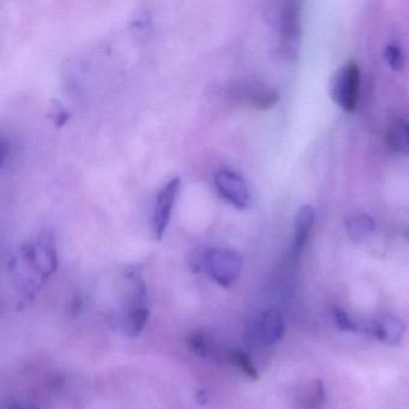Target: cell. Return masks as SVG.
<instances>
[{
  "label": "cell",
  "mask_w": 409,
  "mask_h": 409,
  "mask_svg": "<svg viewBox=\"0 0 409 409\" xmlns=\"http://www.w3.org/2000/svg\"><path fill=\"white\" fill-rule=\"evenodd\" d=\"M181 181L179 176L172 178L166 185L159 191L155 200V207L152 216V231L156 240H162L166 233L167 227L171 221L172 213L174 209Z\"/></svg>",
  "instance_id": "obj_4"
},
{
  "label": "cell",
  "mask_w": 409,
  "mask_h": 409,
  "mask_svg": "<svg viewBox=\"0 0 409 409\" xmlns=\"http://www.w3.org/2000/svg\"><path fill=\"white\" fill-rule=\"evenodd\" d=\"M240 93L235 91V96H242L246 105L255 110H266L272 108L277 104L280 99L279 91L274 88L262 86V84H245L244 86H237Z\"/></svg>",
  "instance_id": "obj_7"
},
{
  "label": "cell",
  "mask_w": 409,
  "mask_h": 409,
  "mask_svg": "<svg viewBox=\"0 0 409 409\" xmlns=\"http://www.w3.org/2000/svg\"><path fill=\"white\" fill-rule=\"evenodd\" d=\"M386 141L393 152L409 155V121L397 120L386 131Z\"/></svg>",
  "instance_id": "obj_11"
},
{
  "label": "cell",
  "mask_w": 409,
  "mask_h": 409,
  "mask_svg": "<svg viewBox=\"0 0 409 409\" xmlns=\"http://www.w3.org/2000/svg\"><path fill=\"white\" fill-rule=\"evenodd\" d=\"M195 267L220 285L229 287L238 279L243 258L237 251L226 248H207L196 261Z\"/></svg>",
  "instance_id": "obj_2"
},
{
  "label": "cell",
  "mask_w": 409,
  "mask_h": 409,
  "mask_svg": "<svg viewBox=\"0 0 409 409\" xmlns=\"http://www.w3.org/2000/svg\"><path fill=\"white\" fill-rule=\"evenodd\" d=\"M384 57H386L388 65L394 70V71L399 72L405 67V56L402 53L397 45H388L384 52Z\"/></svg>",
  "instance_id": "obj_16"
},
{
  "label": "cell",
  "mask_w": 409,
  "mask_h": 409,
  "mask_svg": "<svg viewBox=\"0 0 409 409\" xmlns=\"http://www.w3.org/2000/svg\"><path fill=\"white\" fill-rule=\"evenodd\" d=\"M49 117L57 128L64 126L70 119V113L65 110V107L59 101H53L52 110L49 112Z\"/></svg>",
  "instance_id": "obj_18"
},
{
  "label": "cell",
  "mask_w": 409,
  "mask_h": 409,
  "mask_svg": "<svg viewBox=\"0 0 409 409\" xmlns=\"http://www.w3.org/2000/svg\"><path fill=\"white\" fill-rule=\"evenodd\" d=\"M149 317H150V312L147 307L144 306L132 307L130 309L125 320L126 333L129 334L131 338H137L138 335L142 333L143 329L145 328Z\"/></svg>",
  "instance_id": "obj_13"
},
{
  "label": "cell",
  "mask_w": 409,
  "mask_h": 409,
  "mask_svg": "<svg viewBox=\"0 0 409 409\" xmlns=\"http://www.w3.org/2000/svg\"><path fill=\"white\" fill-rule=\"evenodd\" d=\"M214 184L220 196L239 210L250 204V191L243 176L232 170H220L214 176Z\"/></svg>",
  "instance_id": "obj_5"
},
{
  "label": "cell",
  "mask_w": 409,
  "mask_h": 409,
  "mask_svg": "<svg viewBox=\"0 0 409 409\" xmlns=\"http://www.w3.org/2000/svg\"><path fill=\"white\" fill-rule=\"evenodd\" d=\"M29 409H38V407H30Z\"/></svg>",
  "instance_id": "obj_20"
},
{
  "label": "cell",
  "mask_w": 409,
  "mask_h": 409,
  "mask_svg": "<svg viewBox=\"0 0 409 409\" xmlns=\"http://www.w3.org/2000/svg\"><path fill=\"white\" fill-rule=\"evenodd\" d=\"M19 262L36 277L45 282L58 268V251L52 233L43 232L19 248Z\"/></svg>",
  "instance_id": "obj_1"
},
{
  "label": "cell",
  "mask_w": 409,
  "mask_h": 409,
  "mask_svg": "<svg viewBox=\"0 0 409 409\" xmlns=\"http://www.w3.org/2000/svg\"><path fill=\"white\" fill-rule=\"evenodd\" d=\"M5 409H24L22 406L19 405V402H16L14 400H9L6 402Z\"/></svg>",
  "instance_id": "obj_19"
},
{
  "label": "cell",
  "mask_w": 409,
  "mask_h": 409,
  "mask_svg": "<svg viewBox=\"0 0 409 409\" xmlns=\"http://www.w3.org/2000/svg\"><path fill=\"white\" fill-rule=\"evenodd\" d=\"M229 359H231V362H233L234 366L237 367L244 376L248 377V379L257 381L259 378L257 369L253 365L251 358L248 353L244 352L243 349L232 348L229 351Z\"/></svg>",
  "instance_id": "obj_14"
},
{
  "label": "cell",
  "mask_w": 409,
  "mask_h": 409,
  "mask_svg": "<svg viewBox=\"0 0 409 409\" xmlns=\"http://www.w3.org/2000/svg\"><path fill=\"white\" fill-rule=\"evenodd\" d=\"M314 224V210L309 205H303L295 216L294 235L292 251L298 256L304 251Z\"/></svg>",
  "instance_id": "obj_10"
},
{
  "label": "cell",
  "mask_w": 409,
  "mask_h": 409,
  "mask_svg": "<svg viewBox=\"0 0 409 409\" xmlns=\"http://www.w3.org/2000/svg\"><path fill=\"white\" fill-rule=\"evenodd\" d=\"M257 330L263 342L267 344L279 342L285 335V322L280 311L276 309L264 311L258 322Z\"/></svg>",
  "instance_id": "obj_9"
},
{
  "label": "cell",
  "mask_w": 409,
  "mask_h": 409,
  "mask_svg": "<svg viewBox=\"0 0 409 409\" xmlns=\"http://www.w3.org/2000/svg\"><path fill=\"white\" fill-rule=\"evenodd\" d=\"M369 333L381 342L397 344L405 335L406 324L391 314H384L369 325Z\"/></svg>",
  "instance_id": "obj_8"
},
{
  "label": "cell",
  "mask_w": 409,
  "mask_h": 409,
  "mask_svg": "<svg viewBox=\"0 0 409 409\" xmlns=\"http://www.w3.org/2000/svg\"><path fill=\"white\" fill-rule=\"evenodd\" d=\"M373 229H375V221L369 215H357L347 222L349 238L357 243L366 239L373 232Z\"/></svg>",
  "instance_id": "obj_12"
},
{
  "label": "cell",
  "mask_w": 409,
  "mask_h": 409,
  "mask_svg": "<svg viewBox=\"0 0 409 409\" xmlns=\"http://www.w3.org/2000/svg\"><path fill=\"white\" fill-rule=\"evenodd\" d=\"M331 314L335 319V324L338 325L340 330H343V331H358L359 330L357 323L348 316L344 309L338 307V306H333Z\"/></svg>",
  "instance_id": "obj_17"
},
{
  "label": "cell",
  "mask_w": 409,
  "mask_h": 409,
  "mask_svg": "<svg viewBox=\"0 0 409 409\" xmlns=\"http://www.w3.org/2000/svg\"><path fill=\"white\" fill-rule=\"evenodd\" d=\"M279 32L283 47L294 51L299 43L301 32V11L298 1H285L279 12Z\"/></svg>",
  "instance_id": "obj_6"
},
{
  "label": "cell",
  "mask_w": 409,
  "mask_h": 409,
  "mask_svg": "<svg viewBox=\"0 0 409 409\" xmlns=\"http://www.w3.org/2000/svg\"><path fill=\"white\" fill-rule=\"evenodd\" d=\"M362 72L355 62H348L338 69L331 82V97L348 113L357 108L360 95Z\"/></svg>",
  "instance_id": "obj_3"
},
{
  "label": "cell",
  "mask_w": 409,
  "mask_h": 409,
  "mask_svg": "<svg viewBox=\"0 0 409 409\" xmlns=\"http://www.w3.org/2000/svg\"><path fill=\"white\" fill-rule=\"evenodd\" d=\"M408 240H409V233H408Z\"/></svg>",
  "instance_id": "obj_21"
},
{
  "label": "cell",
  "mask_w": 409,
  "mask_h": 409,
  "mask_svg": "<svg viewBox=\"0 0 409 409\" xmlns=\"http://www.w3.org/2000/svg\"><path fill=\"white\" fill-rule=\"evenodd\" d=\"M187 347L191 352L200 358L209 357L211 353V342L209 338L200 333H191L186 338Z\"/></svg>",
  "instance_id": "obj_15"
}]
</instances>
